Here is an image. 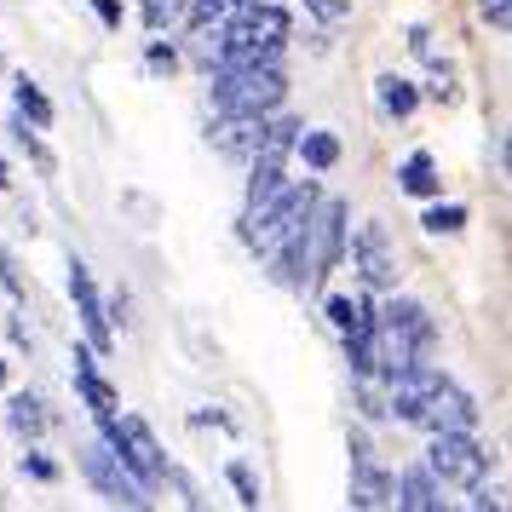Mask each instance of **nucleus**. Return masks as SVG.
<instances>
[{"label":"nucleus","mask_w":512,"mask_h":512,"mask_svg":"<svg viewBox=\"0 0 512 512\" xmlns=\"http://www.w3.org/2000/svg\"><path fill=\"white\" fill-rule=\"evenodd\" d=\"M70 305H75V317H81V328H87V346H93L98 357H110V351H116V323H110V311H104L93 265L75 259V254H70Z\"/></svg>","instance_id":"obj_9"},{"label":"nucleus","mask_w":512,"mask_h":512,"mask_svg":"<svg viewBox=\"0 0 512 512\" xmlns=\"http://www.w3.org/2000/svg\"><path fill=\"white\" fill-rule=\"evenodd\" d=\"M294 156L305 162V173H334L340 156H346V144L323 133V127H300V139H294Z\"/></svg>","instance_id":"obj_19"},{"label":"nucleus","mask_w":512,"mask_h":512,"mask_svg":"<svg viewBox=\"0 0 512 512\" xmlns=\"http://www.w3.org/2000/svg\"><path fill=\"white\" fill-rule=\"evenodd\" d=\"M12 104H18V116L35 127V133H47L52 121H58V110H52V98L41 93V81H29V75H18L12 81Z\"/></svg>","instance_id":"obj_21"},{"label":"nucleus","mask_w":512,"mask_h":512,"mask_svg":"<svg viewBox=\"0 0 512 512\" xmlns=\"http://www.w3.org/2000/svg\"><path fill=\"white\" fill-rule=\"evenodd\" d=\"M346 248H351V265H357L363 288L369 294H392L403 265H397V248H392V236H386V225L380 219H363L357 231H346Z\"/></svg>","instance_id":"obj_8"},{"label":"nucleus","mask_w":512,"mask_h":512,"mask_svg":"<svg viewBox=\"0 0 512 512\" xmlns=\"http://www.w3.org/2000/svg\"><path fill=\"white\" fill-rule=\"evenodd\" d=\"M409 47H415L420 58H432V29H409Z\"/></svg>","instance_id":"obj_36"},{"label":"nucleus","mask_w":512,"mask_h":512,"mask_svg":"<svg viewBox=\"0 0 512 512\" xmlns=\"http://www.w3.org/2000/svg\"><path fill=\"white\" fill-rule=\"evenodd\" d=\"M144 70H150V75H179V52L167 47L162 35H156V41L144 47Z\"/></svg>","instance_id":"obj_28"},{"label":"nucleus","mask_w":512,"mask_h":512,"mask_svg":"<svg viewBox=\"0 0 512 512\" xmlns=\"http://www.w3.org/2000/svg\"><path fill=\"white\" fill-rule=\"evenodd\" d=\"M185 6H190V0H139L144 29H150V35H167V29H179V24H185Z\"/></svg>","instance_id":"obj_25"},{"label":"nucleus","mask_w":512,"mask_h":512,"mask_svg":"<svg viewBox=\"0 0 512 512\" xmlns=\"http://www.w3.org/2000/svg\"><path fill=\"white\" fill-rule=\"evenodd\" d=\"M466 219H472V213H466L461 202H438V196H432L426 213H420V231H426V236H461Z\"/></svg>","instance_id":"obj_23"},{"label":"nucleus","mask_w":512,"mask_h":512,"mask_svg":"<svg viewBox=\"0 0 512 512\" xmlns=\"http://www.w3.org/2000/svg\"><path fill=\"white\" fill-rule=\"evenodd\" d=\"M87 6L98 12V24H104V29H121V18H127V12H121V0H87Z\"/></svg>","instance_id":"obj_35"},{"label":"nucleus","mask_w":512,"mask_h":512,"mask_svg":"<svg viewBox=\"0 0 512 512\" xmlns=\"http://www.w3.org/2000/svg\"><path fill=\"white\" fill-rule=\"evenodd\" d=\"M472 507H478V512H501V507H507V489L478 478V484H472Z\"/></svg>","instance_id":"obj_32"},{"label":"nucleus","mask_w":512,"mask_h":512,"mask_svg":"<svg viewBox=\"0 0 512 512\" xmlns=\"http://www.w3.org/2000/svg\"><path fill=\"white\" fill-rule=\"evenodd\" d=\"M300 6L311 12V18H323V24H340V18L351 12V0H300Z\"/></svg>","instance_id":"obj_33"},{"label":"nucleus","mask_w":512,"mask_h":512,"mask_svg":"<svg viewBox=\"0 0 512 512\" xmlns=\"http://www.w3.org/2000/svg\"><path fill=\"white\" fill-rule=\"evenodd\" d=\"M0 190H12V167H6V156H0Z\"/></svg>","instance_id":"obj_37"},{"label":"nucleus","mask_w":512,"mask_h":512,"mask_svg":"<svg viewBox=\"0 0 512 512\" xmlns=\"http://www.w3.org/2000/svg\"><path fill=\"white\" fill-rule=\"evenodd\" d=\"M225 18L242 24V29H254L259 41H277V47H288V35H294V18L282 12L277 0H231Z\"/></svg>","instance_id":"obj_14"},{"label":"nucleus","mask_w":512,"mask_h":512,"mask_svg":"<svg viewBox=\"0 0 512 512\" xmlns=\"http://www.w3.org/2000/svg\"><path fill=\"white\" fill-rule=\"evenodd\" d=\"M12 139L24 144V156H29L35 167H41V173H52V167H58V162H52V150L41 144V133H35V127H29L24 116H12Z\"/></svg>","instance_id":"obj_27"},{"label":"nucleus","mask_w":512,"mask_h":512,"mask_svg":"<svg viewBox=\"0 0 512 512\" xmlns=\"http://www.w3.org/2000/svg\"><path fill=\"white\" fill-rule=\"evenodd\" d=\"M420 426L426 432H478V397L466 392V386H455V380H443L438 392H432V403H426Z\"/></svg>","instance_id":"obj_12"},{"label":"nucleus","mask_w":512,"mask_h":512,"mask_svg":"<svg viewBox=\"0 0 512 512\" xmlns=\"http://www.w3.org/2000/svg\"><path fill=\"white\" fill-rule=\"evenodd\" d=\"M213 110L231 116H271L288 104V70L282 64H213Z\"/></svg>","instance_id":"obj_2"},{"label":"nucleus","mask_w":512,"mask_h":512,"mask_svg":"<svg viewBox=\"0 0 512 512\" xmlns=\"http://www.w3.org/2000/svg\"><path fill=\"white\" fill-rule=\"evenodd\" d=\"M259 121L265 116H231V110H219V121L208 127V144L225 156V162H248L259 144Z\"/></svg>","instance_id":"obj_15"},{"label":"nucleus","mask_w":512,"mask_h":512,"mask_svg":"<svg viewBox=\"0 0 512 512\" xmlns=\"http://www.w3.org/2000/svg\"><path fill=\"white\" fill-rule=\"evenodd\" d=\"M0 75H6V58H0Z\"/></svg>","instance_id":"obj_39"},{"label":"nucleus","mask_w":512,"mask_h":512,"mask_svg":"<svg viewBox=\"0 0 512 512\" xmlns=\"http://www.w3.org/2000/svg\"><path fill=\"white\" fill-rule=\"evenodd\" d=\"M351 449V507H363V512H380V507H392V478L397 472H386V466L374 461V443L369 432H351L346 438Z\"/></svg>","instance_id":"obj_10"},{"label":"nucleus","mask_w":512,"mask_h":512,"mask_svg":"<svg viewBox=\"0 0 512 512\" xmlns=\"http://www.w3.org/2000/svg\"><path fill=\"white\" fill-rule=\"evenodd\" d=\"M426 472L443 489H472L478 478H489V449L478 443V432H432V443H426Z\"/></svg>","instance_id":"obj_6"},{"label":"nucleus","mask_w":512,"mask_h":512,"mask_svg":"<svg viewBox=\"0 0 512 512\" xmlns=\"http://www.w3.org/2000/svg\"><path fill=\"white\" fill-rule=\"evenodd\" d=\"M397 190H403V196H415V202H432V196H443L438 162H432L426 150H409V156L397 162Z\"/></svg>","instance_id":"obj_17"},{"label":"nucleus","mask_w":512,"mask_h":512,"mask_svg":"<svg viewBox=\"0 0 512 512\" xmlns=\"http://www.w3.org/2000/svg\"><path fill=\"white\" fill-rule=\"evenodd\" d=\"M392 507H403V512H443V484L426 472V461L403 466V472L392 478Z\"/></svg>","instance_id":"obj_16"},{"label":"nucleus","mask_w":512,"mask_h":512,"mask_svg":"<svg viewBox=\"0 0 512 512\" xmlns=\"http://www.w3.org/2000/svg\"><path fill=\"white\" fill-rule=\"evenodd\" d=\"M351 397H357V415H363V420H386V397L374 392V380H357Z\"/></svg>","instance_id":"obj_29"},{"label":"nucleus","mask_w":512,"mask_h":512,"mask_svg":"<svg viewBox=\"0 0 512 512\" xmlns=\"http://www.w3.org/2000/svg\"><path fill=\"white\" fill-rule=\"evenodd\" d=\"M0 282H6V294H12V300H24V277H18V265H12L6 248H0Z\"/></svg>","instance_id":"obj_34"},{"label":"nucleus","mask_w":512,"mask_h":512,"mask_svg":"<svg viewBox=\"0 0 512 512\" xmlns=\"http://www.w3.org/2000/svg\"><path fill=\"white\" fill-rule=\"evenodd\" d=\"M225 478H231V489H236V501H242V507H259V501H265L259 472H254L248 461H231V466H225Z\"/></svg>","instance_id":"obj_26"},{"label":"nucleus","mask_w":512,"mask_h":512,"mask_svg":"<svg viewBox=\"0 0 512 512\" xmlns=\"http://www.w3.org/2000/svg\"><path fill=\"white\" fill-rule=\"evenodd\" d=\"M81 478H87L93 495L98 501H110V507H150V489L127 472V461H121L104 438H93L87 449H81Z\"/></svg>","instance_id":"obj_7"},{"label":"nucleus","mask_w":512,"mask_h":512,"mask_svg":"<svg viewBox=\"0 0 512 512\" xmlns=\"http://www.w3.org/2000/svg\"><path fill=\"white\" fill-rule=\"evenodd\" d=\"M478 12H484V24L495 29V35L512 29V0H478Z\"/></svg>","instance_id":"obj_31"},{"label":"nucleus","mask_w":512,"mask_h":512,"mask_svg":"<svg viewBox=\"0 0 512 512\" xmlns=\"http://www.w3.org/2000/svg\"><path fill=\"white\" fill-rule=\"evenodd\" d=\"M75 397L87 403V415L93 420H104V415H116V386L98 374V351L93 346H75Z\"/></svg>","instance_id":"obj_13"},{"label":"nucleus","mask_w":512,"mask_h":512,"mask_svg":"<svg viewBox=\"0 0 512 512\" xmlns=\"http://www.w3.org/2000/svg\"><path fill=\"white\" fill-rule=\"evenodd\" d=\"M18 466H24V478H35V484H58V461H47L35 443L24 449V461H18Z\"/></svg>","instance_id":"obj_30"},{"label":"nucleus","mask_w":512,"mask_h":512,"mask_svg":"<svg viewBox=\"0 0 512 512\" xmlns=\"http://www.w3.org/2000/svg\"><path fill=\"white\" fill-rule=\"evenodd\" d=\"M0 386H6V357H0Z\"/></svg>","instance_id":"obj_38"},{"label":"nucleus","mask_w":512,"mask_h":512,"mask_svg":"<svg viewBox=\"0 0 512 512\" xmlns=\"http://www.w3.org/2000/svg\"><path fill=\"white\" fill-rule=\"evenodd\" d=\"M432 346H438V323L420 300L374 305V380H392L409 363H426Z\"/></svg>","instance_id":"obj_1"},{"label":"nucleus","mask_w":512,"mask_h":512,"mask_svg":"<svg viewBox=\"0 0 512 512\" xmlns=\"http://www.w3.org/2000/svg\"><path fill=\"white\" fill-rule=\"evenodd\" d=\"M374 98H380V110L392 121H409L420 110V87L403 81V75H380V81H374Z\"/></svg>","instance_id":"obj_22"},{"label":"nucleus","mask_w":512,"mask_h":512,"mask_svg":"<svg viewBox=\"0 0 512 512\" xmlns=\"http://www.w3.org/2000/svg\"><path fill=\"white\" fill-rule=\"evenodd\" d=\"M346 231H351V202L346 196H317L305 242H311V271H305V294H323L328 277L346 265Z\"/></svg>","instance_id":"obj_3"},{"label":"nucleus","mask_w":512,"mask_h":512,"mask_svg":"<svg viewBox=\"0 0 512 512\" xmlns=\"http://www.w3.org/2000/svg\"><path fill=\"white\" fill-rule=\"evenodd\" d=\"M317 196H323V190H317V179H305V185H288V179H282L277 196H271V202L254 213V219H242V242H248V248L265 259V254L282 242V236L294 231V225H305V219H311Z\"/></svg>","instance_id":"obj_5"},{"label":"nucleus","mask_w":512,"mask_h":512,"mask_svg":"<svg viewBox=\"0 0 512 512\" xmlns=\"http://www.w3.org/2000/svg\"><path fill=\"white\" fill-rule=\"evenodd\" d=\"M449 374L432 369V363H409L403 374H392L386 380V420H403V426H420V415H426V403H432V392H438Z\"/></svg>","instance_id":"obj_11"},{"label":"nucleus","mask_w":512,"mask_h":512,"mask_svg":"<svg viewBox=\"0 0 512 512\" xmlns=\"http://www.w3.org/2000/svg\"><path fill=\"white\" fill-rule=\"evenodd\" d=\"M340 351H346L351 380H374V328H351V334H340Z\"/></svg>","instance_id":"obj_24"},{"label":"nucleus","mask_w":512,"mask_h":512,"mask_svg":"<svg viewBox=\"0 0 512 512\" xmlns=\"http://www.w3.org/2000/svg\"><path fill=\"white\" fill-rule=\"evenodd\" d=\"M6 426H12L24 443L47 438L52 415H47V403H41V392H12V403H6Z\"/></svg>","instance_id":"obj_18"},{"label":"nucleus","mask_w":512,"mask_h":512,"mask_svg":"<svg viewBox=\"0 0 512 512\" xmlns=\"http://www.w3.org/2000/svg\"><path fill=\"white\" fill-rule=\"evenodd\" d=\"M323 317H328L334 334L374 328V300H369V294H323Z\"/></svg>","instance_id":"obj_20"},{"label":"nucleus","mask_w":512,"mask_h":512,"mask_svg":"<svg viewBox=\"0 0 512 512\" xmlns=\"http://www.w3.org/2000/svg\"><path fill=\"white\" fill-rule=\"evenodd\" d=\"M98 438L127 461V472H133L144 489L167 484V472H173V466H167V449H162V438L150 432V420H144V415H121V409H116V415L98 420Z\"/></svg>","instance_id":"obj_4"}]
</instances>
